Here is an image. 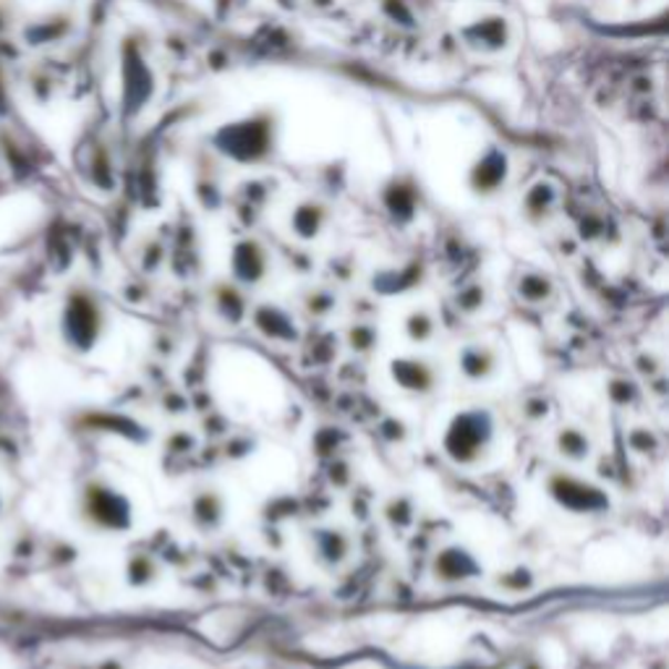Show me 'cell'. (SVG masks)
<instances>
[{"instance_id": "1", "label": "cell", "mask_w": 669, "mask_h": 669, "mask_svg": "<svg viewBox=\"0 0 669 669\" xmlns=\"http://www.w3.org/2000/svg\"><path fill=\"white\" fill-rule=\"evenodd\" d=\"M100 330H103V314L97 301L84 291L71 293L61 314V333L69 348L90 351L97 343Z\"/></svg>"}, {"instance_id": "2", "label": "cell", "mask_w": 669, "mask_h": 669, "mask_svg": "<svg viewBox=\"0 0 669 669\" xmlns=\"http://www.w3.org/2000/svg\"><path fill=\"white\" fill-rule=\"evenodd\" d=\"M84 515L100 529H121L126 526V505L121 502L118 494L103 484H90L84 489Z\"/></svg>"}, {"instance_id": "3", "label": "cell", "mask_w": 669, "mask_h": 669, "mask_svg": "<svg viewBox=\"0 0 669 669\" xmlns=\"http://www.w3.org/2000/svg\"><path fill=\"white\" fill-rule=\"evenodd\" d=\"M0 510H3V500H0Z\"/></svg>"}]
</instances>
